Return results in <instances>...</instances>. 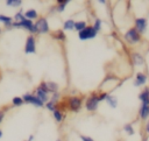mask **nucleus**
Listing matches in <instances>:
<instances>
[{
    "label": "nucleus",
    "mask_w": 149,
    "mask_h": 141,
    "mask_svg": "<svg viewBox=\"0 0 149 141\" xmlns=\"http://www.w3.org/2000/svg\"><path fill=\"white\" fill-rule=\"evenodd\" d=\"M13 28H23L26 30H28L29 33L31 34H35L36 33V29H35V23L31 21V20H28V19H24L20 22H15L13 21V24H12Z\"/></svg>",
    "instance_id": "obj_1"
},
{
    "label": "nucleus",
    "mask_w": 149,
    "mask_h": 141,
    "mask_svg": "<svg viewBox=\"0 0 149 141\" xmlns=\"http://www.w3.org/2000/svg\"><path fill=\"white\" fill-rule=\"evenodd\" d=\"M34 23L37 34H47L49 31V23L45 17H38Z\"/></svg>",
    "instance_id": "obj_2"
},
{
    "label": "nucleus",
    "mask_w": 149,
    "mask_h": 141,
    "mask_svg": "<svg viewBox=\"0 0 149 141\" xmlns=\"http://www.w3.org/2000/svg\"><path fill=\"white\" fill-rule=\"evenodd\" d=\"M125 40H126L128 43H130V44H135V43H137V42L141 40V35H140V33H139L135 28H130V29H128V30L126 31V34H125Z\"/></svg>",
    "instance_id": "obj_3"
},
{
    "label": "nucleus",
    "mask_w": 149,
    "mask_h": 141,
    "mask_svg": "<svg viewBox=\"0 0 149 141\" xmlns=\"http://www.w3.org/2000/svg\"><path fill=\"white\" fill-rule=\"evenodd\" d=\"M95 36H97V31L94 30L93 26H87L85 29H83L81 31L78 33V37H79V40H81V41L91 40V38H94Z\"/></svg>",
    "instance_id": "obj_4"
},
{
    "label": "nucleus",
    "mask_w": 149,
    "mask_h": 141,
    "mask_svg": "<svg viewBox=\"0 0 149 141\" xmlns=\"http://www.w3.org/2000/svg\"><path fill=\"white\" fill-rule=\"evenodd\" d=\"M24 52L26 54H35L36 52V40L34 35H28L24 43Z\"/></svg>",
    "instance_id": "obj_5"
},
{
    "label": "nucleus",
    "mask_w": 149,
    "mask_h": 141,
    "mask_svg": "<svg viewBox=\"0 0 149 141\" xmlns=\"http://www.w3.org/2000/svg\"><path fill=\"white\" fill-rule=\"evenodd\" d=\"M22 99H23L24 103L31 104V105H34L36 107H43V105H44L43 101H41L35 94H31V93H24L22 96Z\"/></svg>",
    "instance_id": "obj_6"
},
{
    "label": "nucleus",
    "mask_w": 149,
    "mask_h": 141,
    "mask_svg": "<svg viewBox=\"0 0 149 141\" xmlns=\"http://www.w3.org/2000/svg\"><path fill=\"white\" fill-rule=\"evenodd\" d=\"M98 105H99V99H98V96L95 94H92L87 99H86V103H85V107L87 111H95L98 108Z\"/></svg>",
    "instance_id": "obj_7"
},
{
    "label": "nucleus",
    "mask_w": 149,
    "mask_h": 141,
    "mask_svg": "<svg viewBox=\"0 0 149 141\" xmlns=\"http://www.w3.org/2000/svg\"><path fill=\"white\" fill-rule=\"evenodd\" d=\"M68 106L71 111L73 112H78L81 107V99L79 97H69V100H68Z\"/></svg>",
    "instance_id": "obj_8"
},
{
    "label": "nucleus",
    "mask_w": 149,
    "mask_h": 141,
    "mask_svg": "<svg viewBox=\"0 0 149 141\" xmlns=\"http://www.w3.org/2000/svg\"><path fill=\"white\" fill-rule=\"evenodd\" d=\"M38 87H41L47 93H50V92L55 93L58 90V85L55 82H41L40 85H38Z\"/></svg>",
    "instance_id": "obj_9"
},
{
    "label": "nucleus",
    "mask_w": 149,
    "mask_h": 141,
    "mask_svg": "<svg viewBox=\"0 0 149 141\" xmlns=\"http://www.w3.org/2000/svg\"><path fill=\"white\" fill-rule=\"evenodd\" d=\"M135 29L141 34L144 33L147 29V19L144 17H137L135 20Z\"/></svg>",
    "instance_id": "obj_10"
},
{
    "label": "nucleus",
    "mask_w": 149,
    "mask_h": 141,
    "mask_svg": "<svg viewBox=\"0 0 149 141\" xmlns=\"http://www.w3.org/2000/svg\"><path fill=\"white\" fill-rule=\"evenodd\" d=\"M146 82H147V76L141 71L137 72L136 77H135V80H134V85L135 86H142L143 84H146Z\"/></svg>",
    "instance_id": "obj_11"
},
{
    "label": "nucleus",
    "mask_w": 149,
    "mask_h": 141,
    "mask_svg": "<svg viewBox=\"0 0 149 141\" xmlns=\"http://www.w3.org/2000/svg\"><path fill=\"white\" fill-rule=\"evenodd\" d=\"M139 99L143 105H149V87H144L142 92L139 94Z\"/></svg>",
    "instance_id": "obj_12"
},
{
    "label": "nucleus",
    "mask_w": 149,
    "mask_h": 141,
    "mask_svg": "<svg viewBox=\"0 0 149 141\" xmlns=\"http://www.w3.org/2000/svg\"><path fill=\"white\" fill-rule=\"evenodd\" d=\"M35 96H36L41 101H43V103H48V101H49L48 93L44 92L41 87H36V90H35Z\"/></svg>",
    "instance_id": "obj_13"
},
{
    "label": "nucleus",
    "mask_w": 149,
    "mask_h": 141,
    "mask_svg": "<svg viewBox=\"0 0 149 141\" xmlns=\"http://www.w3.org/2000/svg\"><path fill=\"white\" fill-rule=\"evenodd\" d=\"M13 17L8 16V15H5V14H0V22L6 27V28H10L12 24H13Z\"/></svg>",
    "instance_id": "obj_14"
},
{
    "label": "nucleus",
    "mask_w": 149,
    "mask_h": 141,
    "mask_svg": "<svg viewBox=\"0 0 149 141\" xmlns=\"http://www.w3.org/2000/svg\"><path fill=\"white\" fill-rule=\"evenodd\" d=\"M139 113H140V117L142 120H147L149 118V105H141L140 110H139Z\"/></svg>",
    "instance_id": "obj_15"
},
{
    "label": "nucleus",
    "mask_w": 149,
    "mask_h": 141,
    "mask_svg": "<svg viewBox=\"0 0 149 141\" xmlns=\"http://www.w3.org/2000/svg\"><path fill=\"white\" fill-rule=\"evenodd\" d=\"M24 17L26 19H28V20H35V19H37V16H38V14H37V12L35 10V9H33V8H30V9H27L24 13Z\"/></svg>",
    "instance_id": "obj_16"
},
{
    "label": "nucleus",
    "mask_w": 149,
    "mask_h": 141,
    "mask_svg": "<svg viewBox=\"0 0 149 141\" xmlns=\"http://www.w3.org/2000/svg\"><path fill=\"white\" fill-rule=\"evenodd\" d=\"M133 62H134L135 65H143L144 64V58L140 54L135 52V54H133Z\"/></svg>",
    "instance_id": "obj_17"
},
{
    "label": "nucleus",
    "mask_w": 149,
    "mask_h": 141,
    "mask_svg": "<svg viewBox=\"0 0 149 141\" xmlns=\"http://www.w3.org/2000/svg\"><path fill=\"white\" fill-rule=\"evenodd\" d=\"M74 21L73 20H71V19H69V20H66V21H64V23H63V29L64 30H72V29H74Z\"/></svg>",
    "instance_id": "obj_18"
},
{
    "label": "nucleus",
    "mask_w": 149,
    "mask_h": 141,
    "mask_svg": "<svg viewBox=\"0 0 149 141\" xmlns=\"http://www.w3.org/2000/svg\"><path fill=\"white\" fill-rule=\"evenodd\" d=\"M106 101L108 103V105H109L112 108H115V107H116V105H118V99H116L115 97L111 96V94H108V96H107Z\"/></svg>",
    "instance_id": "obj_19"
},
{
    "label": "nucleus",
    "mask_w": 149,
    "mask_h": 141,
    "mask_svg": "<svg viewBox=\"0 0 149 141\" xmlns=\"http://www.w3.org/2000/svg\"><path fill=\"white\" fill-rule=\"evenodd\" d=\"M5 3L8 7H20L22 5V1L21 0H6Z\"/></svg>",
    "instance_id": "obj_20"
},
{
    "label": "nucleus",
    "mask_w": 149,
    "mask_h": 141,
    "mask_svg": "<svg viewBox=\"0 0 149 141\" xmlns=\"http://www.w3.org/2000/svg\"><path fill=\"white\" fill-rule=\"evenodd\" d=\"M69 3V1L68 0H58L57 1V10L58 12H63L64 9H65V7H66V5Z\"/></svg>",
    "instance_id": "obj_21"
},
{
    "label": "nucleus",
    "mask_w": 149,
    "mask_h": 141,
    "mask_svg": "<svg viewBox=\"0 0 149 141\" xmlns=\"http://www.w3.org/2000/svg\"><path fill=\"white\" fill-rule=\"evenodd\" d=\"M87 26H86V22L85 21H77L76 23H74V29L79 33V31H81L83 29H85Z\"/></svg>",
    "instance_id": "obj_22"
},
{
    "label": "nucleus",
    "mask_w": 149,
    "mask_h": 141,
    "mask_svg": "<svg viewBox=\"0 0 149 141\" xmlns=\"http://www.w3.org/2000/svg\"><path fill=\"white\" fill-rule=\"evenodd\" d=\"M52 114H54V119H55L57 122H61V121L63 120V118H64V117H63V113H62L58 108H56V110L52 112Z\"/></svg>",
    "instance_id": "obj_23"
},
{
    "label": "nucleus",
    "mask_w": 149,
    "mask_h": 141,
    "mask_svg": "<svg viewBox=\"0 0 149 141\" xmlns=\"http://www.w3.org/2000/svg\"><path fill=\"white\" fill-rule=\"evenodd\" d=\"M23 99H22V97H14V98H12V104H13V106H16V107H19V106H21V105H23Z\"/></svg>",
    "instance_id": "obj_24"
},
{
    "label": "nucleus",
    "mask_w": 149,
    "mask_h": 141,
    "mask_svg": "<svg viewBox=\"0 0 149 141\" xmlns=\"http://www.w3.org/2000/svg\"><path fill=\"white\" fill-rule=\"evenodd\" d=\"M52 37L56 38V40L64 41L65 40V34L63 33V30H57V31H55V34H52Z\"/></svg>",
    "instance_id": "obj_25"
},
{
    "label": "nucleus",
    "mask_w": 149,
    "mask_h": 141,
    "mask_svg": "<svg viewBox=\"0 0 149 141\" xmlns=\"http://www.w3.org/2000/svg\"><path fill=\"white\" fill-rule=\"evenodd\" d=\"M26 17H24V14H23V12L22 10H19L17 13H15V15H14V21L15 22H20V21H22V20H24Z\"/></svg>",
    "instance_id": "obj_26"
},
{
    "label": "nucleus",
    "mask_w": 149,
    "mask_h": 141,
    "mask_svg": "<svg viewBox=\"0 0 149 141\" xmlns=\"http://www.w3.org/2000/svg\"><path fill=\"white\" fill-rule=\"evenodd\" d=\"M123 129H125V132L128 134V135H134V128H133V126L130 125V124H127V125H125L123 126Z\"/></svg>",
    "instance_id": "obj_27"
},
{
    "label": "nucleus",
    "mask_w": 149,
    "mask_h": 141,
    "mask_svg": "<svg viewBox=\"0 0 149 141\" xmlns=\"http://www.w3.org/2000/svg\"><path fill=\"white\" fill-rule=\"evenodd\" d=\"M45 107L49 110V111H55L56 110V107H57V104L56 103H54V101H51V100H49L48 103H45Z\"/></svg>",
    "instance_id": "obj_28"
},
{
    "label": "nucleus",
    "mask_w": 149,
    "mask_h": 141,
    "mask_svg": "<svg viewBox=\"0 0 149 141\" xmlns=\"http://www.w3.org/2000/svg\"><path fill=\"white\" fill-rule=\"evenodd\" d=\"M93 28H94V30H95L97 33L101 29V20H100V19H95V21H94V23H93Z\"/></svg>",
    "instance_id": "obj_29"
},
{
    "label": "nucleus",
    "mask_w": 149,
    "mask_h": 141,
    "mask_svg": "<svg viewBox=\"0 0 149 141\" xmlns=\"http://www.w3.org/2000/svg\"><path fill=\"white\" fill-rule=\"evenodd\" d=\"M107 96H108V94H107V93H105V92H104V93H101V94H99V96H98L99 101H101V100H106Z\"/></svg>",
    "instance_id": "obj_30"
},
{
    "label": "nucleus",
    "mask_w": 149,
    "mask_h": 141,
    "mask_svg": "<svg viewBox=\"0 0 149 141\" xmlns=\"http://www.w3.org/2000/svg\"><path fill=\"white\" fill-rule=\"evenodd\" d=\"M58 97H59V94H58V92H55L54 94H52V97H51V101H54V103H56L57 100H58Z\"/></svg>",
    "instance_id": "obj_31"
},
{
    "label": "nucleus",
    "mask_w": 149,
    "mask_h": 141,
    "mask_svg": "<svg viewBox=\"0 0 149 141\" xmlns=\"http://www.w3.org/2000/svg\"><path fill=\"white\" fill-rule=\"evenodd\" d=\"M79 138L81 139V141H93L91 138H88V136H85V135H79Z\"/></svg>",
    "instance_id": "obj_32"
},
{
    "label": "nucleus",
    "mask_w": 149,
    "mask_h": 141,
    "mask_svg": "<svg viewBox=\"0 0 149 141\" xmlns=\"http://www.w3.org/2000/svg\"><path fill=\"white\" fill-rule=\"evenodd\" d=\"M3 119H5V111L0 110V124L3 121Z\"/></svg>",
    "instance_id": "obj_33"
},
{
    "label": "nucleus",
    "mask_w": 149,
    "mask_h": 141,
    "mask_svg": "<svg viewBox=\"0 0 149 141\" xmlns=\"http://www.w3.org/2000/svg\"><path fill=\"white\" fill-rule=\"evenodd\" d=\"M146 132L149 134V120L147 121V124H146Z\"/></svg>",
    "instance_id": "obj_34"
},
{
    "label": "nucleus",
    "mask_w": 149,
    "mask_h": 141,
    "mask_svg": "<svg viewBox=\"0 0 149 141\" xmlns=\"http://www.w3.org/2000/svg\"><path fill=\"white\" fill-rule=\"evenodd\" d=\"M33 140H34V135H30L29 139H28V141H33Z\"/></svg>",
    "instance_id": "obj_35"
},
{
    "label": "nucleus",
    "mask_w": 149,
    "mask_h": 141,
    "mask_svg": "<svg viewBox=\"0 0 149 141\" xmlns=\"http://www.w3.org/2000/svg\"><path fill=\"white\" fill-rule=\"evenodd\" d=\"M99 2H100V3H105L106 1H105V0H99Z\"/></svg>",
    "instance_id": "obj_36"
},
{
    "label": "nucleus",
    "mask_w": 149,
    "mask_h": 141,
    "mask_svg": "<svg viewBox=\"0 0 149 141\" xmlns=\"http://www.w3.org/2000/svg\"><path fill=\"white\" fill-rule=\"evenodd\" d=\"M1 138H2V131L0 129V139H1Z\"/></svg>",
    "instance_id": "obj_37"
},
{
    "label": "nucleus",
    "mask_w": 149,
    "mask_h": 141,
    "mask_svg": "<svg viewBox=\"0 0 149 141\" xmlns=\"http://www.w3.org/2000/svg\"><path fill=\"white\" fill-rule=\"evenodd\" d=\"M56 141H61V139H57V140H56Z\"/></svg>",
    "instance_id": "obj_38"
},
{
    "label": "nucleus",
    "mask_w": 149,
    "mask_h": 141,
    "mask_svg": "<svg viewBox=\"0 0 149 141\" xmlns=\"http://www.w3.org/2000/svg\"><path fill=\"white\" fill-rule=\"evenodd\" d=\"M0 33H1V27H0Z\"/></svg>",
    "instance_id": "obj_39"
},
{
    "label": "nucleus",
    "mask_w": 149,
    "mask_h": 141,
    "mask_svg": "<svg viewBox=\"0 0 149 141\" xmlns=\"http://www.w3.org/2000/svg\"><path fill=\"white\" fill-rule=\"evenodd\" d=\"M26 141H28V140H26Z\"/></svg>",
    "instance_id": "obj_40"
}]
</instances>
